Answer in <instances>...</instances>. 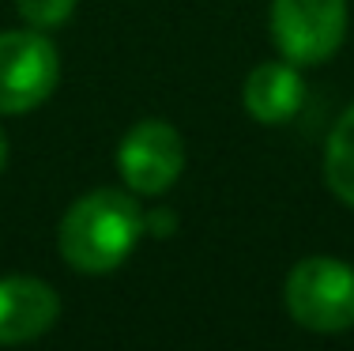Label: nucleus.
<instances>
[{"label": "nucleus", "mask_w": 354, "mask_h": 351, "mask_svg": "<svg viewBox=\"0 0 354 351\" xmlns=\"http://www.w3.org/2000/svg\"><path fill=\"white\" fill-rule=\"evenodd\" d=\"M61 314V298L38 276H0V344H30Z\"/></svg>", "instance_id": "423d86ee"}, {"label": "nucleus", "mask_w": 354, "mask_h": 351, "mask_svg": "<svg viewBox=\"0 0 354 351\" xmlns=\"http://www.w3.org/2000/svg\"><path fill=\"white\" fill-rule=\"evenodd\" d=\"M15 8L35 30H49L75 12V0H15Z\"/></svg>", "instance_id": "1a4fd4ad"}, {"label": "nucleus", "mask_w": 354, "mask_h": 351, "mask_svg": "<svg viewBox=\"0 0 354 351\" xmlns=\"http://www.w3.org/2000/svg\"><path fill=\"white\" fill-rule=\"evenodd\" d=\"M61 57L41 30L0 35V114H27L53 95Z\"/></svg>", "instance_id": "7ed1b4c3"}, {"label": "nucleus", "mask_w": 354, "mask_h": 351, "mask_svg": "<svg viewBox=\"0 0 354 351\" xmlns=\"http://www.w3.org/2000/svg\"><path fill=\"white\" fill-rule=\"evenodd\" d=\"M117 166H121V178L129 189L147 197H158L177 181L185 166V144L177 136V129L170 121H158V117H147V121L132 125L124 132L121 147H117Z\"/></svg>", "instance_id": "39448f33"}, {"label": "nucleus", "mask_w": 354, "mask_h": 351, "mask_svg": "<svg viewBox=\"0 0 354 351\" xmlns=\"http://www.w3.org/2000/svg\"><path fill=\"white\" fill-rule=\"evenodd\" d=\"M140 234L143 212L136 208V200L117 193V189H98V193L80 197L64 212L57 242H61L64 261L75 272L102 276L129 261Z\"/></svg>", "instance_id": "f257e3e1"}, {"label": "nucleus", "mask_w": 354, "mask_h": 351, "mask_svg": "<svg viewBox=\"0 0 354 351\" xmlns=\"http://www.w3.org/2000/svg\"><path fill=\"white\" fill-rule=\"evenodd\" d=\"M4 163H8V140H4V132H0V170H4Z\"/></svg>", "instance_id": "9d476101"}, {"label": "nucleus", "mask_w": 354, "mask_h": 351, "mask_svg": "<svg viewBox=\"0 0 354 351\" xmlns=\"http://www.w3.org/2000/svg\"><path fill=\"white\" fill-rule=\"evenodd\" d=\"M306 98V83L298 76V64L290 61H268L257 64L245 80V110L260 125H283L298 114Z\"/></svg>", "instance_id": "0eeeda50"}, {"label": "nucleus", "mask_w": 354, "mask_h": 351, "mask_svg": "<svg viewBox=\"0 0 354 351\" xmlns=\"http://www.w3.org/2000/svg\"><path fill=\"white\" fill-rule=\"evenodd\" d=\"M286 310L309 332H343L354 325V269L335 257H309L286 276Z\"/></svg>", "instance_id": "f03ea898"}, {"label": "nucleus", "mask_w": 354, "mask_h": 351, "mask_svg": "<svg viewBox=\"0 0 354 351\" xmlns=\"http://www.w3.org/2000/svg\"><path fill=\"white\" fill-rule=\"evenodd\" d=\"M272 35L290 64L328 61L347 35V0H272Z\"/></svg>", "instance_id": "20e7f679"}, {"label": "nucleus", "mask_w": 354, "mask_h": 351, "mask_svg": "<svg viewBox=\"0 0 354 351\" xmlns=\"http://www.w3.org/2000/svg\"><path fill=\"white\" fill-rule=\"evenodd\" d=\"M324 181L343 204L354 208V106L335 121L324 147Z\"/></svg>", "instance_id": "6e6552de"}]
</instances>
